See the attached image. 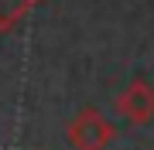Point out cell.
<instances>
[{
	"label": "cell",
	"mask_w": 154,
	"mask_h": 150,
	"mask_svg": "<svg viewBox=\"0 0 154 150\" xmlns=\"http://www.w3.org/2000/svg\"><path fill=\"white\" fill-rule=\"evenodd\" d=\"M113 123L103 116L99 109L86 106V109L75 113V119L65 126V140L72 150H106L113 143Z\"/></svg>",
	"instance_id": "6da1fadb"
},
{
	"label": "cell",
	"mask_w": 154,
	"mask_h": 150,
	"mask_svg": "<svg viewBox=\"0 0 154 150\" xmlns=\"http://www.w3.org/2000/svg\"><path fill=\"white\" fill-rule=\"evenodd\" d=\"M113 109L120 113L127 123H134V126L151 123V119H154V85L144 82V78H134V82L116 96Z\"/></svg>",
	"instance_id": "7a4b0ae2"
},
{
	"label": "cell",
	"mask_w": 154,
	"mask_h": 150,
	"mask_svg": "<svg viewBox=\"0 0 154 150\" xmlns=\"http://www.w3.org/2000/svg\"><path fill=\"white\" fill-rule=\"evenodd\" d=\"M34 7H38V0H0V31L17 28Z\"/></svg>",
	"instance_id": "3957f363"
}]
</instances>
